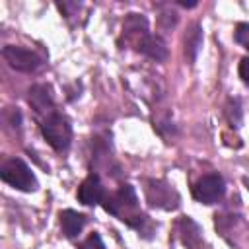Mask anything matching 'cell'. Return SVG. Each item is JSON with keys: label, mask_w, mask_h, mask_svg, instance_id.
<instances>
[{"label": "cell", "mask_w": 249, "mask_h": 249, "mask_svg": "<svg viewBox=\"0 0 249 249\" xmlns=\"http://www.w3.org/2000/svg\"><path fill=\"white\" fill-rule=\"evenodd\" d=\"M27 103L39 119H45L47 115L54 113V99H53L51 86H47V84L31 86L27 89Z\"/></svg>", "instance_id": "8"}, {"label": "cell", "mask_w": 249, "mask_h": 249, "mask_svg": "<svg viewBox=\"0 0 249 249\" xmlns=\"http://www.w3.org/2000/svg\"><path fill=\"white\" fill-rule=\"evenodd\" d=\"M103 210L121 222H124L128 228L136 230L138 235L150 237L154 231V224L150 218L140 210V202L136 196V191L130 183H123L117 191L109 193L103 200Z\"/></svg>", "instance_id": "1"}, {"label": "cell", "mask_w": 249, "mask_h": 249, "mask_svg": "<svg viewBox=\"0 0 249 249\" xmlns=\"http://www.w3.org/2000/svg\"><path fill=\"white\" fill-rule=\"evenodd\" d=\"M136 51L142 53L144 56L156 60V62H163V60L167 58V45H165V41H163L160 35H152V33H150V35L140 43V47H138Z\"/></svg>", "instance_id": "12"}, {"label": "cell", "mask_w": 249, "mask_h": 249, "mask_svg": "<svg viewBox=\"0 0 249 249\" xmlns=\"http://www.w3.org/2000/svg\"><path fill=\"white\" fill-rule=\"evenodd\" d=\"M2 56L10 64V68L18 72H25V74H33L45 64V58L39 53L19 47V45H6L2 49Z\"/></svg>", "instance_id": "5"}, {"label": "cell", "mask_w": 249, "mask_h": 249, "mask_svg": "<svg viewBox=\"0 0 249 249\" xmlns=\"http://www.w3.org/2000/svg\"><path fill=\"white\" fill-rule=\"evenodd\" d=\"M58 220H60V230H62L64 237H68V239H76L88 224V216L78 210H72V208L60 210Z\"/></svg>", "instance_id": "11"}, {"label": "cell", "mask_w": 249, "mask_h": 249, "mask_svg": "<svg viewBox=\"0 0 249 249\" xmlns=\"http://www.w3.org/2000/svg\"><path fill=\"white\" fill-rule=\"evenodd\" d=\"M200 45H202V29H200L198 23H193L191 31H189L187 37H185V54L189 56L191 62H195Z\"/></svg>", "instance_id": "13"}, {"label": "cell", "mask_w": 249, "mask_h": 249, "mask_svg": "<svg viewBox=\"0 0 249 249\" xmlns=\"http://www.w3.org/2000/svg\"><path fill=\"white\" fill-rule=\"evenodd\" d=\"M233 39H235L237 45H241L243 49L249 51V21H241V23L235 25Z\"/></svg>", "instance_id": "15"}, {"label": "cell", "mask_w": 249, "mask_h": 249, "mask_svg": "<svg viewBox=\"0 0 249 249\" xmlns=\"http://www.w3.org/2000/svg\"><path fill=\"white\" fill-rule=\"evenodd\" d=\"M150 35L148 31V19L142 14H128L124 18L123 23V33L119 37V47H123V43L126 47H132L134 51L140 47V43Z\"/></svg>", "instance_id": "7"}, {"label": "cell", "mask_w": 249, "mask_h": 249, "mask_svg": "<svg viewBox=\"0 0 249 249\" xmlns=\"http://www.w3.org/2000/svg\"><path fill=\"white\" fill-rule=\"evenodd\" d=\"M78 249H107V247H105L101 235L97 231H91L84 241L78 243Z\"/></svg>", "instance_id": "16"}, {"label": "cell", "mask_w": 249, "mask_h": 249, "mask_svg": "<svg viewBox=\"0 0 249 249\" xmlns=\"http://www.w3.org/2000/svg\"><path fill=\"white\" fill-rule=\"evenodd\" d=\"M237 74L245 86H249V56H243L237 64Z\"/></svg>", "instance_id": "17"}, {"label": "cell", "mask_w": 249, "mask_h": 249, "mask_svg": "<svg viewBox=\"0 0 249 249\" xmlns=\"http://www.w3.org/2000/svg\"><path fill=\"white\" fill-rule=\"evenodd\" d=\"M146 202L158 210H175L181 204V196L173 183L165 179H146L144 181Z\"/></svg>", "instance_id": "4"}, {"label": "cell", "mask_w": 249, "mask_h": 249, "mask_svg": "<svg viewBox=\"0 0 249 249\" xmlns=\"http://www.w3.org/2000/svg\"><path fill=\"white\" fill-rule=\"evenodd\" d=\"M0 179L23 193H33L39 187V181L33 173V169L21 160V158H8L0 165Z\"/></svg>", "instance_id": "3"}, {"label": "cell", "mask_w": 249, "mask_h": 249, "mask_svg": "<svg viewBox=\"0 0 249 249\" xmlns=\"http://www.w3.org/2000/svg\"><path fill=\"white\" fill-rule=\"evenodd\" d=\"M226 195V181L220 173H208L193 187V198L200 204H216Z\"/></svg>", "instance_id": "6"}, {"label": "cell", "mask_w": 249, "mask_h": 249, "mask_svg": "<svg viewBox=\"0 0 249 249\" xmlns=\"http://www.w3.org/2000/svg\"><path fill=\"white\" fill-rule=\"evenodd\" d=\"M78 200L86 206H97V204H103L107 193H105V187L99 179V175L95 171H89L88 177L80 183L78 187V193H76Z\"/></svg>", "instance_id": "9"}, {"label": "cell", "mask_w": 249, "mask_h": 249, "mask_svg": "<svg viewBox=\"0 0 249 249\" xmlns=\"http://www.w3.org/2000/svg\"><path fill=\"white\" fill-rule=\"evenodd\" d=\"M41 134L47 140V144L56 150V152H64L70 148L72 144V123L64 113H51L45 119H41Z\"/></svg>", "instance_id": "2"}, {"label": "cell", "mask_w": 249, "mask_h": 249, "mask_svg": "<svg viewBox=\"0 0 249 249\" xmlns=\"http://www.w3.org/2000/svg\"><path fill=\"white\" fill-rule=\"evenodd\" d=\"M175 228H177V233H179L181 243L187 249H202V245H204L202 230H200V226L191 216H181L177 220Z\"/></svg>", "instance_id": "10"}, {"label": "cell", "mask_w": 249, "mask_h": 249, "mask_svg": "<svg viewBox=\"0 0 249 249\" xmlns=\"http://www.w3.org/2000/svg\"><path fill=\"white\" fill-rule=\"evenodd\" d=\"M226 117L231 126H239L241 123V103L237 97H230L226 103Z\"/></svg>", "instance_id": "14"}]
</instances>
